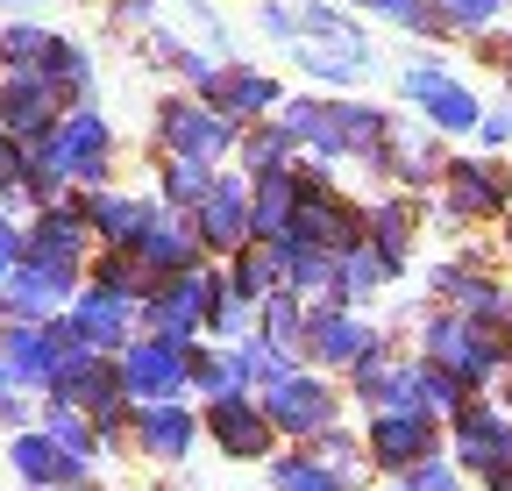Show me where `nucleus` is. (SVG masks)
<instances>
[{"instance_id":"f3484780","label":"nucleus","mask_w":512,"mask_h":491,"mask_svg":"<svg viewBox=\"0 0 512 491\" xmlns=\"http://www.w3.org/2000/svg\"><path fill=\"white\" fill-rule=\"evenodd\" d=\"M192 228H200L207 264H228L235 250H249V242H256V228H249V178L242 171H221L214 193L192 207Z\"/></svg>"},{"instance_id":"052dcab7","label":"nucleus","mask_w":512,"mask_h":491,"mask_svg":"<svg viewBox=\"0 0 512 491\" xmlns=\"http://www.w3.org/2000/svg\"><path fill=\"white\" fill-rule=\"evenodd\" d=\"M100 8H114V0H100Z\"/></svg>"},{"instance_id":"5701e85b","label":"nucleus","mask_w":512,"mask_h":491,"mask_svg":"<svg viewBox=\"0 0 512 491\" xmlns=\"http://www.w3.org/2000/svg\"><path fill=\"white\" fill-rule=\"evenodd\" d=\"M79 299V278L43 271V264H15V278L0 285V321H57Z\"/></svg>"},{"instance_id":"a19ab883","label":"nucleus","mask_w":512,"mask_h":491,"mask_svg":"<svg viewBox=\"0 0 512 491\" xmlns=\"http://www.w3.org/2000/svg\"><path fill=\"white\" fill-rule=\"evenodd\" d=\"M50 50H57V29H43V22H0V72H43Z\"/></svg>"},{"instance_id":"e433bc0d","label":"nucleus","mask_w":512,"mask_h":491,"mask_svg":"<svg viewBox=\"0 0 512 491\" xmlns=\"http://www.w3.org/2000/svg\"><path fill=\"white\" fill-rule=\"evenodd\" d=\"M192 392H200V406H207V399H228V392H249L242 356L221 349V342H200V349H192Z\"/></svg>"},{"instance_id":"a211bd4d","label":"nucleus","mask_w":512,"mask_h":491,"mask_svg":"<svg viewBox=\"0 0 512 491\" xmlns=\"http://www.w3.org/2000/svg\"><path fill=\"white\" fill-rule=\"evenodd\" d=\"M64 321H72L79 349L121 356L128 342L143 335V306H136V299H114V292H100V285H79V299L64 306Z\"/></svg>"},{"instance_id":"c9c22d12","label":"nucleus","mask_w":512,"mask_h":491,"mask_svg":"<svg viewBox=\"0 0 512 491\" xmlns=\"http://www.w3.org/2000/svg\"><path fill=\"white\" fill-rule=\"evenodd\" d=\"M235 164H242V178H264V171H292L299 150H292V136L278 121H256V129H242V143H235Z\"/></svg>"},{"instance_id":"603ef678","label":"nucleus","mask_w":512,"mask_h":491,"mask_svg":"<svg viewBox=\"0 0 512 491\" xmlns=\"http://www.w3.org/2000/svg\"><path fill=\"white\" fill-rule=\"evenodd\" d=\"M477 143H484V157H505V150H512V100L484 107V121H477Z\"/></svg>"},{"instance_id":"6ab92c4d","label":"nucleus","mask_w":512,"mask_h":491,"mask_svg":"<svg viewBox=\"0 0 512 491\" xmlns=\"http://www.w3.org/2000/svg\"><path fill=\"white\" fill-rule=\"evenodd\" d=\"M200 413H192L185 399H171V406H136V420H128V449H136L143 463H164V470H178L192 449H200Z\"/></svg>"},{"instance_id":"58836bf2","label":"nucleus","mask_w":512,"mask_h":491,"mask_svg":"<svg viewBox=\"0 0 512 491\" xmlns=\"http://www.w3.org/2000/svg\"><path fill=\"white\" fill-rule=\"evenodd\" d=\"M36 427H43V435H50L64 456H79V463H100V435H93V420H86L79 406H57V399H43Z\"/></svg>"},{"instance_id":"473e14b6","label":"nucleus","mask_w":512,"mask_h":491,"mask_svg":"<svg viewBox=\"0 0 512 491\" xmlns=\"http://www.w3.org/2000/svg\"><path fill=\"white\" fill-rule=\"evenodd\" d=\"M214 164H192V157H157V207H171V214H192L207 193H214Z\"/></svg>"},{"instance_id":"f03ea898","label":"nucleus","mask_w":512,"mask_h":491,"mask_svg":"<svg viewBox=\"0 0 512 491\" xmlns=\"http://www.w3.org/2000/svg\"><path fill=\"white\" fill-rule=\"evenodd\" d=\"M420 363H441V371H456L470 392H491L512 363V321L505 328H477L463 314H441L427 306L420 314Z\"/></svg>"},{"instance_id":"4d7b16f0","label":"nucleus","mask_w":512,"mask_h":491,"mask_svg":"<svg viewBox=\"0 0 512 491\" xmlns=\"http://www.w3.org/2000/svg\"><path fill=\"white\" fill-rule=\"evenodd\" d=\"M477 484H484V491H512V463H491Z\"/></svg>"},{"instance_id":"39448f33","label":"nucleus","mask_w":512,"mask_h":491,"mask_svg":"<svg viewBox=\"0 0 512 491\" xmlns=\"http://www.w3.org/2000/svg\"><path fill=\"white\" fill-rule=\"evenodd\" d=\"M427 299L441 306V314H463L477 328H505L512 321V285L498 278L491 250H463V257H448L427 271Z\"/></svg>"},{"instance_id":"0eeeda50","label":"nucleus","mask_w":512,"mask_h":491,"mask_svg":"<svg viewBox=\"0 0 512 491\" xmlns=\"http://www.w3.org/2000/svg\"><path fill=\"white\" fill-rule=\"evenodd\" d=\"M93 257H100V242H93V228L79 214V193H64L57 207H43V214L22 221V264H43V271H64V278L86 285Z\"/></svg>"},{"instance_id":"7ed1b4c3","label":"nucleus","mask_w":512,"mask_h":491,"mask_svg":"<svg viewBox=\"0 0 512 491\" xmlns=\"http://www.w3.org/2000/svg\"><path fill=\"white\" fill-rule=\"evenodd\" d=\"M242 143V129L228 114H214L207 100H192V93H164L157 114H150V150L157 157H192V164H228Z\"/></svg>"},{"instance_id":"9b49d317","label":"nucleus","mask_w":512,"mask_h":491,"mask_svg":"<svg viewBox=\"0 0 512 491\" xmlns=\"http://www.w3.org/2000/svg\"><path fill=\"white\" fill-rule=\"evenodd\" d=\"M363 449H370L377 477H406V470H420V463H434L448 449V427L434 413H370L363 420Z\"/></svg>"},{"instance_id":"20e7f679","label":"nucleus","mask_w":512,"mask_h":491,"mask_svg":"<svg viewBox=\"0 0 512 491\" xmlns=\"http://www.w3.org/2000/svg\"><path fill=\"white\" fill-rule=\"evenodd\" d=\"M434 200H441V221L448 228H498L512 214V164L505 157H484V150L477 157H448Z\"/></svg>"},{"instance_id":"bb28decb","label":"nucleus","mask_w":512,"mask_h":491,"mask_svg":"<svg viewBox=\"0 0 512 491\" xmlns=\"http://www.w3.org/2000/svg\"><path fill=\"white\" fill-rule=\"evenodd\" d=\"M413 235H420V200H413V193H384V200L363 207V242H370L384 264H399V271H406Z\"/></svg>"},{"instance_id":"cd10ccee","label":"nucleus","mask_w":512,"mask_h":491,"mask_svg":"<svg viewBox=\"0 0 512 491\" xmlns=\"http://www.w3.org/2000/svg\"><path fill=\"white\" fill-rule=\"evenodd\" d=\"M79 214H86V228H93L100 250H136V235H143V221H150V200L100 186V193H79Z\"/></svg>"},{"instance_id":"4be33fe9","label":"nucleus","mask_w":512,"mask_h":491,"mask_svg":"<svg viewBox=\"0 0 512 491\" xmlns=\"http://www.w3.org/2000/svg\"><path fill=\"white\" fill-rule=\"evenodd\" d=\"M64 121V100L43 72H0V129L15 143H43Z\"/></svg>"},{"instance_id":"393cba45","label":"nucleus","mask_w":512,"mask_h":491,"mask_svg":"<svg viewBox=\"0 0 512 491\" xmlns=\"http://www.w3.org/2000/svg\"><path fill=\"white\" fill-rule=\"evenodd\" d=\"M8 470L22 477V491H57V484H79V477H93V463H79V456H64L43 427H22V435L8 442Z\"/></svg>"},{"instance_id":"ea45409f","label":"nucleus","mask_w":512,"mask_h":491,"mask_svg":"<svg viewBox=\"0 0 512 491\" xmlns=\"http://www.w3.org/2000/svg\"><path fill=\"white\" fill-rule=\"evenodd\" d=\"M86 285H100V292H114V299H136V306H143L164 278H150L128 250H100V257H93V271H86Z\"/></svg>"},{"instance_id":"c03bdc74","label":"nucleus","mask_w":512,"mask_h":491,"mask_svg":"<svg viewBox=\"0 0 512 491\" xmlns=\"http://www.w3.org/2000/svg\"><path fill=\"white\" fill-rule=\"evenodd\" d=\"M349 8H363V15H377V22H392V29H406V36H448L441 29V15H434V0H349Z\"/></svg>"},{"instance_id":"412c9836","label":"nucleus","mask_w":512,"mask_h":491,"mask_svg":"<svg viewBox=\"0 0 512 491\" xmlns=\"http://www.w3.org/2000/svg\"><path fill=\"white\" fill-rule=\"evenodd\" d=\"M128 257H136L150 278H178V271H200V264H207L192 214H171V207H157V200H150V221H143V235H136V250H128Z\"/></svg>"},{"instance_id":"3c124183","label":"nucleus","mask_w":512,"mask_h":491,"mask_svg":"<svg viewBox=\"0 0 512 491\" xmlns=\"http://www.w3.org/2000/svg\"><path fill=\"white\" fill-rule=\"evenodd\" d=\"M22 164H29V143H15L8 129H0V214L22 207Z\"/></svg>"},{"instance_id":"72a5a7b5","label":"nucleus","mask_w":512,"mask_h":491,"mask_svg":"<svg viewBox=\"0 0 512 491\" xmlns=\"http://www.w3.org/2000/svg\"><path fill=\"white\" fill-rule=\"evenodd\" d=\"M43 79L57 86L64 107H93V50L72 43V36H57V50L43 57Z\"/></svg>"},{"instance_id":"8fccbe9b","label":"nucleus","mask_w":512,"mask_h":491,"mask_svg":"<svg viewBox=\"0 0 512 491\" xmlns=\"http://www.w3.org/2000/svg\"><path fill=\"white\" fill-rule=\"evenodd\" d=\"M178 15L200 29V50H214V57H228V50H235V43H228V22L214 15V0H178Z\"/></svg>"},{"instance_id":"9d476101","label":"nucleus","mask_w":512,"mask_h":491,"mask_svg":"<svg viewBox=\"0 0 512 491\" xmlns=\"http://www.w3.org/2000/svg\"><path fill=\"white\" fill-rule=\"evenodd\" d=\"M221 292V264H200V271H178L164 278L150 299H143V335H164V342H207V306Z\"/></svg>"},{"instance_id":"a878e982","label":"nucleus","mask_w":512,"mask_h":491,"mask_svg":"<svg viewBox=\"0 0 512 491\" xmlns=\"http://www.w3.org/2000/svg\"><path fill=\"white\" fill-rule=\"evenodd\" d=\"M335 129H342V164L377 171L384 136H392V107H377V100H363V93H335Z\"/></svg>"},{"instance_id":"a18cd8bd","label":"nucleus","mask_w":512,"mask_h":491,"mask_svg":"<svg viewBox=\"0 0 512 491\" xmlns=\"http://www.w3.org/2000/svg\"><path fill=\"white\" fill-rule=\"evenodd\" d=\"M470 399H477V392H470V385H463L456 371H441V363H420V406H427V413H434L441 427L456 420V413H463Z\"/></svg>"},{"instance_id":"6e6d98bb","label":"nucleus","mask_w":512,"mask_h":491,"mask_svg":"<svg viewBox=\"0 0 512 491\" xmlns=\"http://www.w3.org/2000/svg\"><path fill=\"white\" fill-rule=\"evenodd\" d=\"M15 264H22V221H8V214H0V285L15 278Z\"/></svg>"},{"instance_id":"2f4dec72","label":"nucleus","mask_w":512,"mask_h":491,"mask_svg":"<svg viewBox=\"0 0 512 491\" xmlns=\"http://www.w3.org/2000/svg\"><path fill=\"white\" fill-rule=\"evenodd\" d=\"M313 449V463L320 470H328L342 491H363L377 470H370V449H363V435H349V427H328V435H320V442H306Z\"/></svg>"},{"instance_id":"f8f14e48","label":"nucleus","mask_w":512,"mask_h":491,"mask_svg":"<svg viewBox=\"0 0 512 491\" xmlns=\"http://www.w3.org/2000/svg\"><path fill=\"white\" fill-rule=\"evenodd\" d=\"M384 328H370L356 306H306V342H299V363L306 371H320V378H349V363L377 342Z\"/></svg>"},{"instance_id":"09e8293b","label":"nucleus","mask_w":512,"mask_h":491,"mask_svg":"<svg viewBox=\"0 0 512 491\" xmlns=\"http://www.w3.org/2000/svg\"><path fill=\"white\" fill-rule=\"evenodd\" d=\"M384 491H463V470L448 463V456H434V463H420L406 477H384Z\"/></svg>"},{"instance_id":"5fc2aeb1","label":"nucleus","mask_w":512,"mask_h":491,"mask_svg":"<svg viewBox=\"0 0 512 491\" xmlns=\"http://www.w3.org/2000/svg\"><path fill=\"white\" fill-rule=\"evenodd\" d=\"M114 29H157V0H114Z\"/></svg>"},{"instance_id":"ddd939ff","label":"nucleus","mask_w":512,"mask_h":491,"mask_svg":"<svg viewBox=\"0 0 512 491\" xmlns=\"http://www.w3.org/2000/svg\"><path fill=\"white\" fill-rule=\"evenodd\" d=\"M200 427H207V442H214L228 463H271V456H278V427H271L264 406H256V392L207 399V406H200Z\"/></svg>"},{"instance_id":"dca6fc26","label":"nucleus","mask_w":512,"mask_h":491,"mask_svg":"<svg viewBox=\"0 0 512 491\" xmlns=\"http://www.w3.org/2000/svg\"><path fill=\"white\" fill-rule=\"evenodd\" d=\"M448 463L463 477H484L491 463H512V413L491 392H477L456 420H448Z\"/></svg>"},{"instance_id":"2eb2a0df","label":"nucleus","mask_w":512,"mask_h":491,"mask_svg":"<svg viewBox=\"0 0 512 491\" xmlns=\"http://www.w3.org/2000/svg\"><path fill=\"white\" fill-rule=\"evenodd\" d=\"M441 171H448V143L427 129V121L413 114H392V136H384V157H377V178H392L399 193H434L441 186Z\"/></svg>"},{"instance_id":"c756f323","label":"nucleus","mask_w":512,"mask_h":491,"mask_svg":"<svg viewBox=\"0 0 512 491\" xmlns=\"http://www.w3.org/2000/svg\"><path fill=\"white\" fill-rule=\"evenodd\" d=\"M292 207H299V178L292 171L249 178V228H256V242H285L292 235Z\"/></svg>"},{"instance_id":"864d4df0","label":"nucleus","mask_w":512,"mask_h":491,"mask_svg":"<svg viewBox=\"0 0 512 491\" xmlns=\"http://www.w3.org/2000/svg\"><path fill=\"white\" fill-rule=\"evenodd\" d=\"M256 29H264L271 43H299V8H285V0H264V8H256Z\"/></svg>"},{"instance_id":"c85d7f7f","label":"nucleus","mask_w":512,"mask_h":491,"mask_svg":"<svg viewBox=\"0 0 512 491\" xmlns=\"http://www.w3.org/2000/svg\"><path fill=\"white\" fill-rule=\"evenodd\" d=\"M406 271L399 264H384L370 242H356V250H342L335 257V306H363V299H384Z\"/></svg>"},{"instance_id":"7c9ffc66","label":"nucleus","mask_w":512,"mask_h":491,"mask_svg":"<svg viewBox=\"0 0 512 491\" xmlns=\"http://www.w3.org/2000/svg\"><path fill=\"white\" fill-rule=\"evenodd\" d=\"M221 278H228V292L235 299H271L278 285H285V242H249V250H235L228 264H221Z\"/></svg>"},{"instance_id":"79ce46f5","label":"nucleus","mask_w":512,"mask_h":491,"mask_svg":"<svg viewBox=\"0 0 512 491\" xmlns=\"http://www.w3.org/2000/svg\"><path fill=\"white\" fill-rule=\"evenodd\" d=\"M235 356H242V378H249V392H271V385H285V378L299 371V356H292V349H278V342H264V335H249Z\"/></svg>"},{"instance_id":"37998d69","label":"nucleus","mask_w":512,"mask_h":491,"mask_svg":"<svg viewBox=\"0 0 512 491\" xmlns=\"http://www.w3.org/2000/svg\"><path fill=\"white\" fill-rule=\"evenodd\" d=\"M434 15L448 36H491L512 15V0H434Z\"/></svg>"},{"instance_id":"13d9d810","label":"nucleus","mask_w":512,"mask_h":491,"mask_svg":"<svg viewBox=\"0 0 512 491\" xmlns=\"http://www.w3.org/2000/svg\"><path fill=\"white\" fill-rule=\"evenodd\" d=\"M29 8H36V0H0V15H8V22H29Z\"/></svg>"},{"instance_id":"4468645a","label":"nucleus","mask_w":512,"mask_h":491,"mask_svg":"<svg viewBox=\"0 0 512 491\" xmlns=\"http://www.w3.org/2000/svg\"><path fill=\"white\" fill-rule=\"evenodd\" d=\"M72 349H79V335H72V321H64V314H57V321H0V363L15 371L22 392H43Z\"/></svg>"},{"instance_id":"423d86ee","label":"nucleus","mask_w":512,"mask_h":491,"mask_svg":"<svg viewBox=\"0 0 512 491\" xmlns=\"http://www.w3.org/2000/svg\"><path fill=\"white\" fill-rule=\"evenodd\" d=\"M399 100L413 107V121H427V129L448 143V136H477L484 121V100L441 65V57H413V65L399 72Z\"/></svg>"},{"instance_id":"49530a36","label":"nucleus","mask_w":512,"mask_h":491,"mask_svg":"<svg viewBox=\"0 0 512 491\" xmlns=\"http://www.w3.org/2000/svg\"><path fill=\"white\" fill-rule=\"evenodd\" d=\"M264 470H271V491H342L328 470L313 463V449H278Z\"/></svg>"},{"instance_id":"b1692460","label":"nucleus","mask_w":512,"mask_h":491,"mask_svg":"<svg viewBox=\"0 0 512 491\" xmlns=\"http://www.w3.org/2000/svg\"><path fill=\"white\" fill-rule=\"evenodd\" d=\"M292 57H299V72H306L313 86H328V93H349V86H363V79L377 72V50H370V36H335V43H292Z\"/></svg>"},{"instance_id":"1a4fd4ad","label":"nucleus","mask_w":512,"mask_h":491,"mask_svg":"<svg viewBox=\"0 0 512 491\" xmlns=\"http://www.w3.org/2000/svg\"><path fill=\"white\" fill-rule=\"evenodd\" d=\"M192 349L200 342H164V335H136L121 356H114V371H121V392L136 399V406H171L192 392Z\"/></svg>"},{"instance_id":"de8ad7c7","label":"nucleus","mask_w":512,"mask_h":491,"mask_svg":"<svg viewBox=\"0 0 512 491\" xmlns=\"http://www.w3.org/2000/svg\"><path fill=\"white\" fill-rule=\"evenodd\" d=\"M335 36H363L349 22V8H335V0H306L299 8V43H335Z\"/></svg>"},{"instance_id":"f257e3e1","label":"nucleus","mask_w":512,"mask_h":491,"mask_svg":"<svg viewBox=\"0 0 512 491\" xmlns=\"http://www.w3.org/2000/svg\"><path fill=\"white\" fill-rule=\"evenodd\" d=\"M29 150H36V164L57 178V186H72V193L114 186L121 143H114V121H107L100 107H64V121H57L43 143H29Z\"/></svg>"},{"instance_id":"4c0bfd02","label":"nucleus","mask_w":512,"mask_h":491,"mask_svg":"<svg viewBox=\"0 0 512 491\" xmlns=\"http://www.w3.org/2000/svg\"><path fill=\"white\" fill-rule=\"evenodd\" d=\"M256 335L299 356V342H306V299H299L292 285H278L271 299H256Z\"/></svg>"},{"instance_id":"6e6552de","label":"nucleus","mask_w":512,"mask_h":491,"mask_svg":"<svg viewBox=\"0 0 512 491\" xmlns=\"http://www.w3.org/2000/svg\"><path fill=\"white\" fill-rule=\"evenodd\" d=\"M256 406L271 413V427H278V442H320L328 427H342V392H335V378H320V371H299L285 378V385H271V392H256Z\"/></svg>"},{"instance_id":"aec40b11","label":"nucleus","mask_w":512,"mask_h":491,"mask_svg":"<svg viewBox=\"0 0 512 491\" xmlns=\"http://www.w3.org/2000/svg\"><path fill=\"white\" fill-rule=\"evenodd\" d=\"M192 100H207L214 114H228L235 129H256V121H271L278 107H285V86L271 79V72H256V65H228L207 79V93H192Z\"/></svg>"},{"instance_id":"bf43d9fd","label":"nucleus","mask_w":512,"mask_h":491,"mask_svg":"<svg viewBox=\"0 0 512 491\" xmlns=\"http://www.w3.org/2000/svg\"><path fill=\"white\" fill-rule=\"evenodd\" d=\"M57 491H100V484H93V477H79V484H57Z\"/></svg>"},{"instance_id":"f704fd0d","label":"nucleus","mask_w":512,"mask_h":491,"mask_svg":"<svg viewBox=\"0 0 512 491\" xmlns=\"http://www.w3.org/2000/svg\"><path fill=\"white\" fill-rule=\"evenodd\" d=\"M399 363H406V349H399L392 335H377V342H370V349H363V356L349 363V399H356V406L370 413V406L384 399V385L399 378Z\"/></svg>"}]
</instances>
